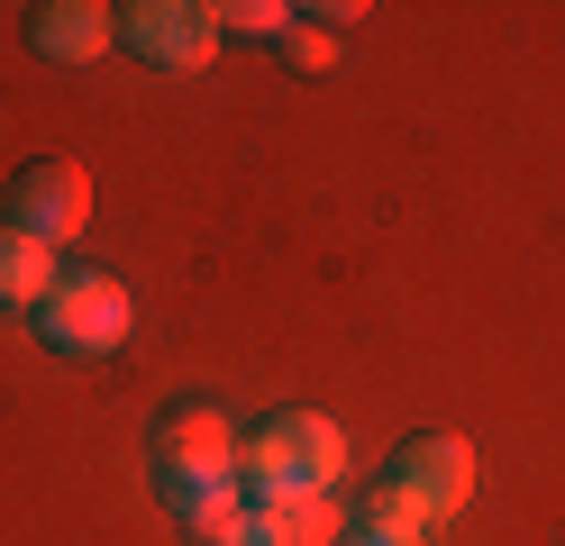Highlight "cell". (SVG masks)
Returning a JSON list of instances; mask_svg holds the SVG:
<instances>
[{
  "instance_id": "obj_1",
  "label": "cell",
  "mask_w": 565,
  "mask_h": 546,
  "mask_svg": "<svg viewBox=\"0 0 565 546\" xmlns=\"http://www.w3.org/2000/svg\"><path fill=\"white\" fill-rule=\"evenodd\" d=\"M338 473H347V437L320 410H274L237 437V492L256 510L301 501V492H338Z\"/></svg>"
},
{
  "instance_id": "obj_2",
  "label": "cell",
  "mask_w": 565,
  "mask_h": 546,
  "mask_svg": "<svg viewBox=\"0 0 565 546\" xmlns=\"http://www.w3.org/2000/svg\"><path fill=\"white\" fill-rule=\"evenodd\" d=\"M475 501V447L466 437H411V447H393V464L365 483L356 520H411V528H438L456 520V510Z\"/></svg>"
},
{
  "instance_id": "obj_3",
  "label": "cell",
  "mask_w": 565,
  "mask_h": 546,
  "mask_svg": "<svg viewBox=\"0 0 565 546\" xmlns=\"http://www.w3.org/2000/svg\"><path fill=\"white\" fill-rule=\"evenodd\" d=\"M128 319H137V301L110 274H55V291L38 301V338L55 355H110L128 338Z\"/></svg>"
},
{
  "instance_id": "obj_4",
  "label": "cell",
  "mask_w": 565,
  "mask_h": 546,
  "mask_svg": "<svg viewBox=\"0 0 565 546\" xmlns=\"http://www.w3.org/2000/svg\"><path fill=\"white\" fill-rule=\"evenodd\" d=\"M0 218H10L19 237H38L46 255H55V237H83V218H92V182H83V164H64V156L19 164V173H10V201H0Z\"/></svg>"
},
{
  "instance_id": "obj_5",
  "label": "cell",
  "mask_w": 565,
  "mask_h": 546,
  "mask_svg": "<svg viewBox=\"0 0 565 546\" xmlns=\"http://www.w3.org/2000/svg\"><path fill=\"white\" fill-rule=\"evenodd\" d=\"M119 46L137 64H156V73H192V64H210V46H220V19H210L201 0H128L119 10Z\"/></svg>"
},
{
  "instance_id": "obj_6",
  "label": "cell",
  "mask_w": 565,
  "mask_h": 546,
  "mask_svg": "<svg viewBox=\"0 0 565 546\" xmlns=\"http://www.w3.org/2000/svg\"><path fill=\"white\" fill-rule=\"evenodd\" d=\"M147 464L156 473H220L237 464V428L220 400H164L156 428H147Z\"/></svg>"
},
{
  "instance_id": "obj_7",
  "label": "cell",
  "mask_w": 565,
  "mask_h": 546,
  "mask_svg": "<svg viewBox=\"0 0 565 546\" xmlns=\"http://www.w3.org/2000/svg\"><path fill=\"white\" fill-rule=\"evenodd\" d=\"M110 36H119V10H100V0H38L28 10V46L46 64H92Z\"/></svg>"
},
{
  "instance_id": "obj_8",
  "label": "cell",
  "mask_w": 565,
  "mask_h": 546,
  "mask_svg": "<svg viewBox=\"0 0 565 546\" xmlns=\"http://www.w3.org/2000/svg\"><path fill=\"white\" fill-rule=\"evenodd\" d=\"M156 501H164V520H173V528H192L201 546H210V537H220L237 510H246L237 464H220V473H156Z\"/></svg>"
},
{
  "instance_id": "obj_9",
  "label": "cell",
  "mask_w": 565,
  "mask_h": 546,
  "mask_svg": "<svg viewBox=\"0 0 565 546\" xmlns=\"http://www.w3.org/2000/svg\"><path fill=\"white\" fill-rule=\"evenodd\" d=\"M46 291H55V255L0 218V310H38Z\"/></svg>"
},
{
  "instance_id": "obj_10",
  "label": "cell",
  "mask_w": 565,
  "mask_h": 546,
  "mask_svg": "<svg viewBox=\"0 0 565 546\" xmlns=\"http://www.w3.org/2000/svg\"><path fill=\"white\" fill-rule=\"evenodd\" d=\"M274 520H282L292 546H338L356 510H338V492H301V501H274Z\"/></svg>"
},
{
  "instance_id": "obj_11",
  "label": "cell",
  "mask_w": 565,
  "mask_h": 546,
  "mask_svg": "<svg viewBox=\"0 0 565 546\" xmlns=\"http://www.w3.org/2000/svg\"><path fill=\"white\" fill-rule=\"evenodd\" d=\"M210 19H220V36H228V28H237V36H282V28H292V10H274V0H220Z\"/></svg>"
},
{
  "instance_id": "obj_12",
  "label": "cell",
  "mask_w": 565,
  "mask_h": 546,
  "mask_svg": "<svg viewBox=\"0 0 565 546\" xmlns=\"http://www.w3.org/2000/svg\"><path fill=\"white\" fill-rule=\"evenodd\" d=\"M210 546H292V537H282V520H274V510H256V501H246V510H237V520L210 537Z\"/></svg>"
},
{
  "instance_id": "obj_13",
  "label": "cell",
  "mask_w": 565,
  "mask_h": 546,
  "mask_svg": "<svg viewBox=\"0 0 565 546\" xmlns=\"http://www.w3.org/2000/svg\"><path fill=\"white\" fill-rule=\"evenodd\" d=\"M338 546H429V528H411V520H347Z\"/></svg>"
},
{
  "instance_id": "obj_14",
  "label": "cell",
  "mask_w": 565,
  "mask_h": 546,
  "mask_svg": "<svg viewBox=\"0 0 565 546\" xmlns=\"http://www.w3.org/2000/svg\"><path fill=\"white\" fill-rule=\"evenodd\" d=\"M274 46L292 55V64H329V55H338V36H329V28H282Z\"/></svg>"
}]
</instances>
